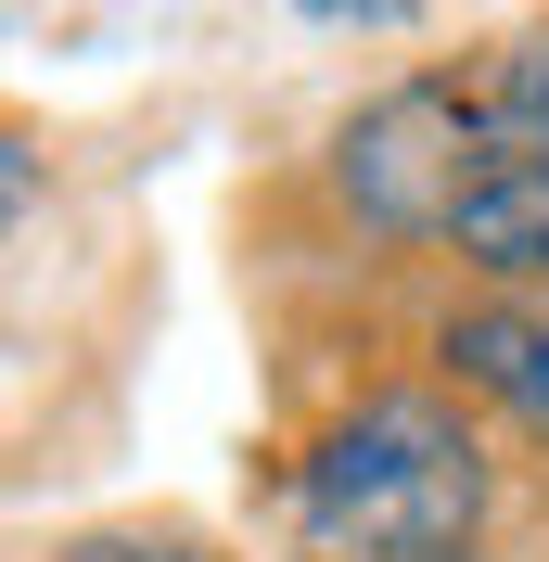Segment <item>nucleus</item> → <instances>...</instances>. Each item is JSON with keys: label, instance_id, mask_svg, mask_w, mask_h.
I'll return each mask as SVG.
<instances>
[{"label": "nucleus", "instance_id": "nucleus-1", "mask_svg": "<svg viewBox=\"0 0 549 562\" xmlns=\"http://www.w3.org/2000/svg\"><path fill=\"white\" fill-rule=\"evenodd\" d=\"M473 537H485V448L422 384L358 396L294 473L307 562H473Z\"/></svg>", "mask_w": 549, "mask_h": 562}, {"label": "nucleus", "instance_id": "nucleus-2", "mask_svg": "<svg viewBox=\"0 0 549 562\" xmlns=\"http://www.w3.org/2000/svg\"><path fill=\"white\" fill-rule=\"evenodd\" d=\"M485 154L498 140H485L460 77H396L383 103H358L333 128V192H345V217L371 244H447V217L485 179Z\"/></svg>", "mask_w": 549, "mask_h": 562}, {"label": "nucleus", "instance_id": "nucleus-3", "mask_svg": "<svg viewBox=\"0 0 549 562\" xmlns=\"http://www.w3.org/2000/svg\"><path fill=\"white\" fill-rule=\"evenodd\" d=\"M447 256L485 281H549V154H485V179L447 217Z\"/></svg>", "mask_w": 549, "mask_h": 562}, {"label": "nucleus", "instance_id": "nucleus-4", "mask_svg": "<svg viewBox=\"0 0 549 562\" xmlns=\"http://www.w3.org/2000/svg\"><path fill=\"white\" fill-rule=\"evenodd\" d=\"M447 371H460L473 396H498V409L549 448V307H473V319H447Z\"/></svg>", "mask_w": 549, "mask_h": 562}, {"label": "nucleus", "instance_id": "nucleus-5", "mask_svg": "<svg viewBox=\"0 0 549 562\" xmlns=\"http://www.w3.org/2000/svg\"><path fill=\"white\" fill-rule=\"evenodd\" d=\"M473 115H485L498 154H549V26H524L512 52L473 77Z\"/></svg>", "mask_w": 549, "mask_h": 562}, {"label": "nucleus", "instance_id": "nucleus-6", "mask_svg": "<svg viewBox=\"0 0 549 562\" xmlns=\"http://www.w3.org/2000/svg\"><path fill=\"white\" fill-rule=\"evenodd\" d=\"M65 562H205L192 537H77Z\"/></svg>", "mask_w": 549, "mask_h": 562}]
</instances>
